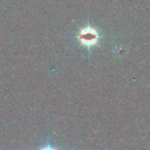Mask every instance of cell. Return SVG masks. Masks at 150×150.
Wrapping results in <instances>:
<instances>
[{"label": "cell", "instance_id": "obj_1", "mask_svg": "<svg viewBox=\"0 0 150 150\" xmlns=\"http://www.w3.org/2000/svg\"><path fill=\"white\" fill-rule=\"evenodd\" d=\"M77 38L82 45L86 46L88 47H92L94 45H98V41L99 40V35L98 30L91 26H86L82 28L77 35Z\"/></svg>", "mask_w": 150, "mask_h": 150}, {"label": "cell", "instance_id": "obj_2", "mask_svg": "<svg viewBox=\"0 0 150 150\" xmlns=\"http://www.w3.org/2000/svg\"><path fill=\"white\" fill-rule=\"evenodd\" d=\"M41 150H55L54 149H52V148H49V147H47V148H45V149H43Z\"/></svg>", "mask_w": 150, "mask_h": 150}]
</instances>
